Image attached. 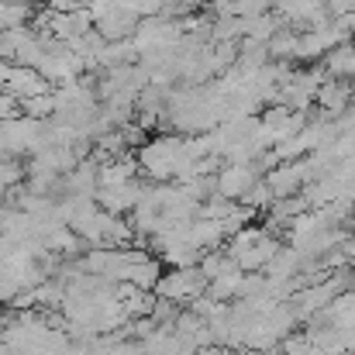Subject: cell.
Returning <instances> with one entry per match:
<instances>
[{
  "mask_svg": "<svg viewBox=\"0 0 355 355\" xmlns=\"http://www.w3.org/2000/svg\"><path fill=\"white\" fill-rule=\"evenodd\" d=\"M352 97H355V80H331V76H328V80L318 87L314 104H318L321 111H328V114H338V111L349 107Z\"/></svg>",
  "mask_w": 355,
  "mask_h": 355,
  "instance_id": "2",
  "label": "cell"
},
{
  "mask_svg": "<svg viewBox=\"0 0 355 355\" xmlns=\"http://www.w3.org/2000/svg\"><path fill=\"white\" fill-rule=\"evenodd\" d=\"M324 73L331 80H355V45L345 42L324 55Z\"/></svg>",
  "mask_w": 355,
  "mask_h": 355,
  "instance_id": "4",
  "label": "cell"
},
{
  "mask_svg": "<svg viewBox=\"0 0 355 355\" xmlns=\"http://www.w3.org/2000/svg\"><path fill=\"white\" fill-rule=\"evenodd\" d=\"M3 3H31V0H3Z\"/></svg>",
  "mask_w": 355,
  "mask_h": 355,
  "instance_id": "11",
  "label": "cell"
},
{
  "mask_svg": "<svg viewBox=\"0 0 355 355\" xmlns=\"http://www.w3.org/2000/svg\"><path fill=\"white\" fill-rule=\"evenodd\" d=\"M21 114L31 121H45L59 114V104H55V94H38V97H28L21 101Z\"/></svg>",
  "mask_w": 355,
  "mask_h": 355,
  "instance_id": "6",
  "label": "cell"
},
{
  "mask_svg": "<svg viewBox=\"0 0 355 355\" xmlns=\"http://www.w3.org/2000/svg\"><path fill=\"white\" fill-rule=\"evenodd\" d=\"M293 52H297V35L293 31H279V35H272L269 38V59L272 62H286V59H293Z\"/></svg>",
  "mask_w": 355,
  "mask_h": 355,
  "instance_id": "7",
  "label": "cell"
},
{
  "mask_svg": "<svg viewBox=\"0 0 355 355\" xmlns=\"http://www.w3.org/2000/svg\"><path fill=\"white\" fill-rule=\"evenodd\" d=\"M307 169V162H286V166H279L276 173H269V190H272V197H290L300 183H304V173Z\"/></svg>",
  "mask_w": 355,
  "mask_h": 355,
  "instance_id": "3",
  "label": "cell"
},
{
  "mask_svg": "<svg viewBox=\"0 0 355 355\" xmlns=\"http://www.w3.org/2000/svg\"><path fill=\"white\" fill-rule=\"evenodd\" d=\"M17 118H24L21 114V101L14 94H0V124L3 121H17Z\"/></svg>",
  "mask_w": 355,
  "mask_h": 355,
  "instance_id": "8",
  "label": "cell"
},
{
  "mask_svg": "<svg viewBox=\"0 0 355 355\" xmlns=\"http://www.w3.org/2000/svg\"><path fill=\"white\" fill-rule=\"evenodd\" d=\"M324 7H328L331 17H345L355 10V0H324Z\"/></svg>",
  "mask_w": 355,
  "mask_h": 355,
  "instance_id": "9",
  "label": "cell"
},
{
  "mask_svg": "<svg viewBox=\"0 0 355 355\" xmlns=\"http://www.w3.org/2000/svg\"><path fill=\"white\" fill-rule=\"evenodd\" d=\"M10 76H14V62L0 59V94H7V83H10Z\"/></svg>",
  "mask_w": 355,
  "mask_h": 355,
  "instance_id": "10",
  "label": "cell"
},
{
  "mask_svg": "<svg viewBox=\"0 0 355 355\" xmlns=\"http://www.w3.org/2000/svg\"><path fill=\"white\" fill-rule=\"evenodd\" d=\"M252 183H255V166H228V169L221 173V180H218V187H221V193H225L228 200L248 193Z\"/></svg>",
  "mask_w": 355,
  "mask_h": 355,
  "instance_id": "5",
  "label": "cell"
},
{
  "mask_svg": "<svg viewBox=\"0 0 355 355\" xmlns=\"http://www.w3.org/2000/svg\"><path fill=\"white\" fill-rule=\"evenodd\" d=\"M204 283H207L204 272H197V269H176L173 276L159 279V293L166 300H183V297H197L204 290Z\"/></svg>",
  "mask_w": 355,
  "mask_h": 355,
  "instance_id": "1",
  "label": "cell"
}]
</instances>
